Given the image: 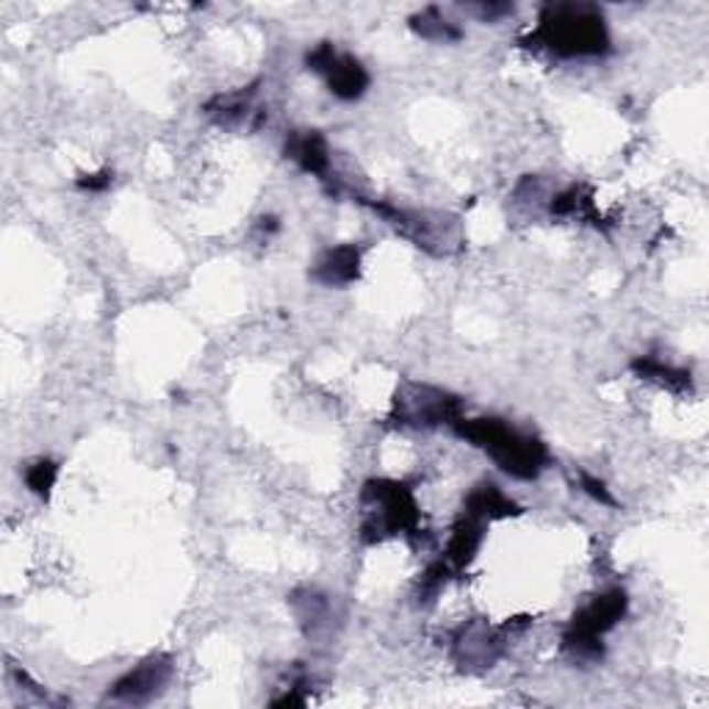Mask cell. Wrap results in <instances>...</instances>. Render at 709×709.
<instances>
[{"label":"cell","instance_id":"1","mask_svg":"<svg viewBox=\"0 0 709 709\" xmlns=\"http://www.w3.org/2000/svg\"><path fill=\"white\" fill-rule=\"evenodd\" d=\"M527 42L562 58L604 56L610 51L602 12L590 3H549Z\"/></svg>","mask_w":709,"mask_h":709},{"label":"cell","instance_id":"2","mask_svg":"<svg viewBox=\"0 0 709 709\" xmlns=\"http://www.w3.org/2000/svg\"><path fill=\"white\" fill-rule=\"evenodd\" d=\"M454 432L471 447L488 452L505 474L516 480H535L549 465V449L538 438L518 432L502 419H460Z\"/></svg>","mask_w":709,"mask_h":709},{"label":"cell","instance_id":"3","mask_svg":"<svg viewBox=\"0 0 709 709\" xmlns=\"http://www.w3.org/2000/svg\"><path fill=\"white\" fill-rule=\"evenodd\" d=\"M361 502H364V527H361V533L369 544L391 538L397 533H408L419 522L413 494L402 483H394V480H372V483H366Z\"/></svg>","mask_w":709,"mask_h":709},{"label":"cell","instance_id":"4","mask_svg":"<svg viewBox=\"0 0 709 709\" xmlns=\"http://www.w3.org/2000/svg\"><path fill=\"white\" fill-rule=\"evenodd\" d=\"M626 604H630V599H626L624 590H608L602 597L590 599L568 624L566 635H562V648L582 663L602 657V637L624 619Z\"/></svg>","mask_w":709,"mask_h":709},{"label":"cell","instance_id":"5","mask_svg":"<svg viewBox=\"0 0 709 709\" xmlns=\"http://www.w3.org/2000/svg\"><path fill=\"white\" fill-rule=\"evenodd\" d=\"M460 399L443 388L405 383L394 397V419L408 427H438L460 421Z\"/></svg>","mask_w":709,"mask_h":709},{"label":"cell","instance_id":"6","mask_svg":"<svg viewBox=\"0 0 709 709\" xmlns=\"http://www.w3.org/2000/svg\"><path fill=\"white\" fill-rule=\"evenodd\" d=\"M380 216H386L402 236H408L416 247L432 253V256H447L458 247V233L452 222L443 214H427V211H402L388 203H369Z\"/></svg>","mask_w":709,"mask_h":709},{"label":"cell","instance_id":"7","mask_svg":"<svg viewBox=\"0 0 709 709\" xmlns=\"http://www.w3.org/2000/svg\"><path fill=\"white\" fill-rule=\"evenodd\" d=\"M308 67L324 73L330 92L341 100H358L369 89V73H366L364 64L352 56H339L327 42L308 53Z\"/></svg>","mask_w":709,"mask_h":709},{"label":"cell","instance_id":"8","mask_svg":"<svg viewBox=\"0 0 709 709\" xmlns=\"http://www.w3.org/2000/svg\"><path fill=\"white\" fill-rule=\"evenodd\" d=\"M172 679V659L164 654L148 657L144 663H139L137 668L128 670L126 676L114 681V687L108 690V698L122 703H148L153 701L159 692H164V687Z\"/></svg>","mask_w":709,"mask_h":709},{"label":"cell","instance_id":"9","mask_svg":"<svg viewBox=\"0 0 709 709\" xmlns=\"http://www.w3.org/2000/svg\"><path fill=\"white\" fill-rule=\"evenodd\" d=\"M483 529H485V518L463 511L460 522L454 524L452 538H449L447 560H443L452 571H460V568H465L471 560H474L480 544H483Z\"/></svg>","mask_w":709,"mask_h":709},{"label":"cell","instance_id":"10","mask_svg":"<svg viewBox=\"0 0 709 709\" xmlns=\"http://www.w3.org/2000/svg\"><path fill=\"white\" fill-rule=\"evenodd\" d=\"M358 275H361V253L358 247H352V245L327 250L322 258H319L316 269H313V278L324 286H346L352 283V280H358Z\"/></svg>","mask_w":709,"mask_h":709},{"label":"cell","instance_id":"11","mask_svg":"<svg viewBox=\"0 0 709 709\" xmlns=\"http://www.w3.org/2000/svg\"><path fill=\"white\" fill-rule=\"evenodd\" d=\"M499 648L502 637L488 632L485 626H469V630H463V635L454 641V654H458L460 663L480 665V668H485V665L491 668V663L499 657Z\"/></svg>","mask_w":709,"mask_h":709},{"label":"cell","instance_id":"12","mask_svg":"<svg viewBox=\"0 0 709 709\" xmlns=\"http://www.w3.org/2000/svg\"><path fill=\"white\" fill-rule=\"evenodd\" d=\"M286 155H289L291 161H297L305 172H311V175L324 178L330 170L327 142H324L322 133L316 131L294 133V137L286 142Z\"/></svg>","mask_w":709,"mask_h":709},{"label":"cell","instance_id":"13","mask_svg":"<svg viewBox=\"0 0 709 709\" xmlns=\"http://www.w3.org/2000/svg\"><path fill=\"white\" fill-rule=\"evenodd\" d=\"M463 511L474 513V516L485 518V522H494V518H507V516H516V513H522L516 507V502H513L511 496L502 494L499 485H494V483H483L480 488L471 491L469 499H465Z\"/></svg>","mask_w":709,"mask_h":709},{"label":"cell","instance_id":"14","mask_svg":"<svg viewBox=\"0 0 709 709\" xmlns=\"http://www.w3.org/2000/svg\"><path fill=\"white\" fill-rule=\"evenodd\" d=\"M410 29L430 42H458L460 36H463L458 25L449 23L447 18H441L438 9H425L421 14H416V18L410 20Z\"/></svg>","mask_w":709,"mask_h":709},{"label":"cell","instance_id":"15","mask_svg":"<svg viewBox=\"0 0 709 709\" xmlns=\"http://www.w3.org/2000/svg\"><path fill=\"white\" fill-rule=\"evenodd\" d=\"M632 369L641 372V375L648 377V380L665 383L668 388H690V375H687V372L674 369V366H665L654 358H637L635 364H632Z\"/></svg>","mask_w":709,"mask_h":709},{"label":"cell","instance_id":"16","mask_svg":"<svg viewBox=\"0 0 709 709\" xmlns=\"http://www.w3.org/2000/svg\"><path fill=\"white\" fill-rule=\"evenodd\" d=\"M56 477H58V465L53 463V460L42 458L25 469V485H29L36 496L51 494V488L56 485Z\"/></svg>","mask_w":709,"mask_h":709},{"label":"cell","instance_id":"17","mask_svg":"<svg viewBox=\"0 0 709 709\" xmlns=\"http://www.w3.org/2000/svg\"><path fill=\"white\" fill-rule=\"evenodd\" d=\"M582 491H588L590 496H593V499H599L602 502V505H615L613 502V496L608 494V488H604V483L602 480H597V477H588V474H582Z\"/></svg>","mask_w":709,"mask_h":709},{"label":"cell","instance_id":"18","mask_svg":"<svg viewBox=\"0 0 709 709\" xmlns=\"http://www.w3.org/2000/svg\"><path fill=\"white\" fill-rule=\"evenodd\" d=\"M108 183H111V175H108V172H100V175H86L84 181H78V186L89 189V192H100V189H106Z\"/></svg>","mask_w":709,"mask_h":709}]
</instances>
